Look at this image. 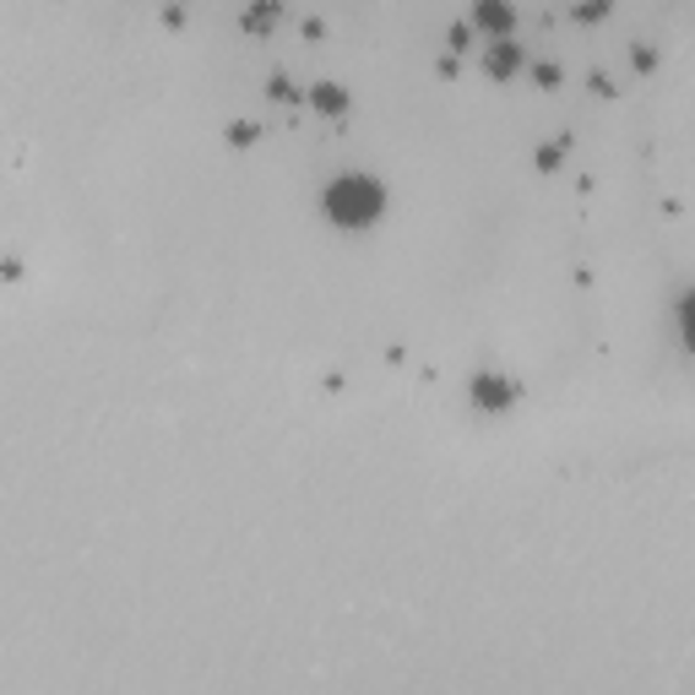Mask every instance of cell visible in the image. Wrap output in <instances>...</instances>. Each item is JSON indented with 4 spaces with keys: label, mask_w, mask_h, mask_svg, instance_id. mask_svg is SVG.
<instances>
[{
    "label": "cell",
    "mask_w": 695,
    "mask_h": 695,
    "mask_svg": "<svg viewBox=\"0 0 695 695\" xmlns=\"http://www.w3.org/2000/svg\"><path fill=\"white\" fill-rule=\"evenodd\" d=\"M380 185L375 179H364V174H343L332 190H327V212L338 217V223H353V228H364V223H375L380 217Z\"/></svg>",
    "instance_id": "6da1fadb"
}]
</instances>
